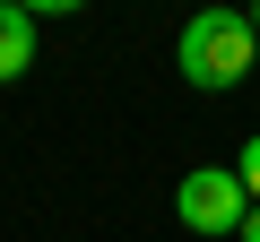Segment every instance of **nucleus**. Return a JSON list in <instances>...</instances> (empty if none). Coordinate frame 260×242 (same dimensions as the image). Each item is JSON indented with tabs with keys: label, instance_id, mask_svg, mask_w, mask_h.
<instances>
[{
	"label": "nucleus",
	"instance_id": "nucleus-5",
	"mask_svg": "<svg viewBox=\"0 0 260 242\" xmlns=\"http://www.w3.org/2000/svg\"><path fill=\"white\" fill-rule=\"evenodd\" d=\"M35 18H70V9H87V0H26Z\"/></svg>",
	"mask_w": 260,
	"mask_h": 242
},
{
	"label": "nucleus",
	"instance_id": "nucleus-7",
	"mask_svg": "<svg viewBox=\"0 0 260 242\" xmlns=\"http://www.w3.org/2000/svg\"><path fill=\"white\" fill-rule=\"evenodd\" d=\"M251 35H260V0H251Z\"/></svg>",
	"mask_w": 260,
	"mask_h": 242
},
{
	"label": "nucleus",
	"instance_id": "nucleus-6",
	"mask_svg": "<svg viewBox=\"0 0 260 242\" xmlns=\"http://www.w3.org/2000/svg\"><path fill=\"white\" fill-rule=\"evenodd\" d=\"M243 242H260V208H251V225H243Z\"/></svg>",
	"mask_w": 260,
	"mask_h": 242
},
{
	"label": "nucleus",
	"instance_id": "nucleus-1",
	"mask_svg": "<svg viewBox=\"0 0 260 242\" xmlns=\"http://www.w3.org/2000/svg\"><path fill=\"white\" fill-rule=\"evenodd\" d=\"M251 61H260L251 9H200V18L182 26V44H174V69H182L200 95H225V87H243V78H251Z\"/></svg>",
	"mask_w": 260,
	"mask_h": 242
},
{
	"label": "nucleus",
	"instance_id": "nucleus-4",
	"mask_svg": "<svg viewBox=\"0 0 260 242\" xmlns=\"http://www.w3.org/2000/svg\"><path fill=\"white\" fill-rule=\"evenodd\" d=\"M234 173H243V182H251V199H260V130L243 139V156H234Z\"/></svg>",
	"mask_w": 260,
	"mask_h": 242
},
{
	"label": "nucleus",
	"instance_id": "nucleus-2",
	"mask_svg": "<svg viewBox=\"0 0 260 242\" xmlns=\"http://www.w3.org/2000/svg\"><path fill=\"white\" fill-rule=\"evenodd\" d=\"M251 208H260V199H251V182H243L234 165H200V173H182V190H174V216H182L191 233H208V242H217V233H243Z\"/></svg>",
	"mask_w": 260,
	"mask_h": 242
},
{
	"label": "nucleus",
	"instance_id": "nucleus-3",
	"mask_svg": "<svg viewBox=\"0 0 260 242\" xmlns=\"http://www.w3.org/2000/svg\"><path fill=\"white\" fill-rule=\"evenodd\" d=\"M35 69V9L26 0H0V87Z\"/></svg>",
	"mask_w": 260,
	"mask_h": 242
}]
</instances>
